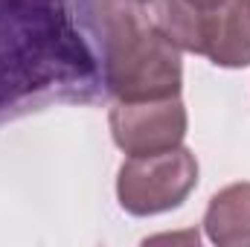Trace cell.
<instances>
[{
  "label": "cell",
  "mask_w": 250,
  "mask_h": 247,
  "mask_svg": "<svg viewBox=\"0 0 250 247\" xmlns=\"http://www.w3.org/2000/svg\"><path fill=\"white\" fill-rule=\"evenodd\" d=\"M198 184L195 154L175 145L157 154H137L120 166L117 198L131 215H157L181 206Z\"/></svg>",
  "instance_id": "obj_3"
},
{
  "label": "cell",
  "mask_w": 250,
  "mask_h": 247,
  "mask_svg": "<svg viewBox=\"0 0 250 247\" xmlns=\"http://www.w3.org/2000/svg\"><path fill=\"white\" fill-rule=\"evenodd\" d=\"M111 134L125 154H157L175 148L187 137V108L181 96L117 102L111 108Z\"/></svg>",
  "instance_id": "obj_4"
},
{
  "label": "cell",
  "mask_w": 250,
  "mask_h": 247,
  "mask_svg": "<svg viewBox=\"0 0 250 247\" xmlns=\"http://www.w3.org/2000/svg\"><path fill=\"white\" fill-rule=\"evenodd\" d=\"M189 6H195V9H201V12H209V9H215V6H221L224 0H184Z\"/></svg>",
  "instance_id": "obj_7"
},
{
  "label": "cell",
  "mask_w": 250,
  "mask_h": 247,
  "mask_svg": "<svg viewBox=\"0 0 250 247\" xmlns=\"http://www.w3.org/2000/svg\"><path fill=\"white\" fill-rule=\"evenodd\" d=\"M105 84L120 102L181 96V47L137 0H99Z\"/></svg>",
  "instance_id": "obj_2"
},
{
  "label": "cell",
  "mask_w": 250,
  "mask_h": 247,
  "mask_svg": "<svg viewBox=\"0 0 250 247\" xmlns=\"http://www.w3.org/2000/svg\"><path fill=\"white\" fill-rule=\"evenodd\" d=\"M137 3H151V0H137Z\"/></svg>",
  "instance_id": "obj_8"
},
{
  "label": "cell",
  "mask_w": 250,
  "mask_h": 247,
  "mask_svg": "<svg viewBox=\"0 0 250 247\" xmlns=\"http://www.w3.org/2000/svg\"><path fill=\"white\" fill-rule=\"evenodd\" d=\"M207 239L218 247H250V184L224 186L204 215Z\"/></svg>",
  "instance_id": "obj_6"
},
{
  "label": "cell",
  "mask_w": 250,
  "mask_h": 247,
  "mask_svg": "<svg viewBox=\"0 0 250 247\" xmlns=\"http://www.w3.org/2000/svg\"><path fill=\"white\" fill-rule=\"evenodd\" d=\"M195 53L218 67L250 64V0H224L221 6L201 12Z\"/></svg>",
  "instance_id": "obj_5"
},
{
  "label": "cell",
  "mask_w": 250,
  "mask_h": 247,
  "mask_svg": "<svg viewBox=\"0 0 250 247\" xmlns=\"http://www.w3.org/2000/svg\"><path fill=\"white\" fill-rule=\"evenodd\" d=\"M108 99L99 0H0V125Z\"/></svg>",
  "instance_id": "obj_1"
}]
</instances>
